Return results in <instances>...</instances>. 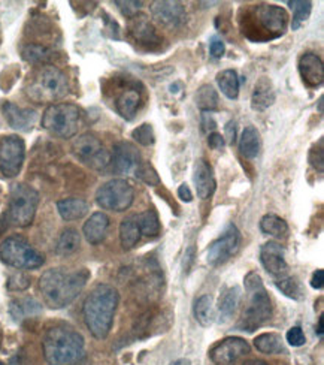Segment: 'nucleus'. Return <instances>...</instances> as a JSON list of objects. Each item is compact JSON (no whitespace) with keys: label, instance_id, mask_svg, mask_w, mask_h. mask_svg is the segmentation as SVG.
<instances>
[{"label":"nucleus","instance_id":"nucleus-1","mask_svg":"<svg viewBox=\"0 0 324 365\" xmlns=\"http://www.w3.org/2000/svg\"><path fill=\"white\" fill-rule=\"evenodd\" d=\"M90 279L85 268L68 271L65 268H51L39 279V291L50 309H65L80 297Z\"/></svg>","mask_w":324,"mask_h":365},{"label":"nucleus","instance_id":"nucleus-2","mask_svg":"<svg viewBox=\"0 0 324 365\" xmlns=\"http://www.w3.org/2000/svg\"><path fill=\"white\" fill-rule=\"evenodd\" d=\"M118 302L120 294L110 284H98L87 295L83 306V316L93 337L98 340L108 337L113 328Z\"/></svg>","mask_w":324,"mask_h":365},{"label":"nucleus","instance_id":"nucleus-3","mask_svg":"<svg viewBox=\"0 0 324 365\" xmlns=\"http://www.w3.org/2000/svg\"><path fill=\"white\" fill-rule=\"evenodd\" d=\"M43 356L51 365H75L85 355L84 337L70 327L58 325L45 332Z\"/></svg>","mask_w":324,"mask_h":365},{"label":"nucleus","instance_id":"nucleus-4","mask_svg":"<svg viewBox=\"0 0 324 365\" xmlns=\"http://www.w3.org/2000/svg\"><path fill=\"white\" fill-rule=\"evenodd\" d=\"M244 282L246 294H249V304L242 313L238 329L253 332L272 317V302L257 272L251 271L246 274Z\"/></svg>","mask_w":324,"mask_h":365},{"label":"nucleus","instance_id":"nucleus-5","mask_svg":"<svg viewBox=\"0 0 324 365\" xmlns=\"http://www.w3.org/2000/svg\"><path fill=\"white\" fill-rule=\"evenodd\" d=\"M69 91L66 75L56 66H43L36 71L26 86V95L39 103L63 99Z\"/></svg>","mask_w":324,"mask_h":365},{"label":"nucleus","instance_id":"nucleus-6","mask_svg":"<svg viewBox=\"0 0 324 365\" xmlns=\"http://www.w3.org/2000/svg\"><path fill=\"white\" fill-rule=\"evenodd\" d=\"M81 110L73 103H54L42 115V128L58 138L69 140L78 133Z\"/></svg>","mask_w":324,"mask_h":365},{"label":"nucleus","instance_id":"nucleus-7","mask_svg":"<svg viewBox=\"0 0 324 365\" xmlns=\"http://www.w3.org/2000/svg\"><path fill=\"white\" fill-rule=\"evenodd\" d=\"M39 204V193L24 182H17L11 187L9 207L5 217L15 226L26 227L32 225Z\"/></svg>","mask_w":324,"mask_h":365},{"label":"nucleus","instance_id":"nucleus-8","mask_svg":"<svg viewBox=\"0 0 324 365\" xmlns=\"http://www.w3.org/2000/svg\"><path fill=\"white\" fill-rule=\"evenodd\" d=\"M0 259L17 269H36L45 264V257L23 237H9L0 245Z\"/></svg>","mask_w":324,"mask_h":365},{"label":"nucleus","instance_id":"nucleus-9","mask_svg":"<svg viewBox=\"0 0 324 365\" xmlns=\"http://www.w3.org/2000/svg\"><path fill=\"white\" fill-rule=\"evenodd\" d=\"M135 190L126 180L115 178L105 182L96 192V202L103 210L122 212L132 207Z\"/></svg>","mask_w":324,"mask_h":365},{"label":"nucleus","instance_id":"nucleus-10","mask_svg":"<svg viewBox=\"0 0 324 365\" xmlns=\"http://www.w3.org/2000/svg\"><path fill=\"white\" fill-rule=\"evenodd\" d=\"M73 155L78 158L80 162L90 166L93 170H105L110 166L111 155L105 148L98 136L91 133H84L73 143Z\"/></svg>","mask_w":324,"mask_h":365},{"label":"nucleus","instance_id":"nucleus-11","mask_svg":"<svg viewBox=\"0 0 324 365\" xmlns=\"http://www.w3.org/2000/svg\"><path fill=\"white\" fill-rule=\"evenodd\" d=\"M26 158V143L19 135H8L0 141V174L6 178L17 177Z\"/></svg>","mask_w":324,"mask_h":365},{"label":"nucleus","instance_id":"nucleus-12","mask_svg":"<svg viewBox=\"0 0 324 365\" xmlns=\"http://www.w3.org/2000/svg\"><path fill=\"white\" fill-rule=\"evenodd\" d=\"M241 246V232L235 225H229L224 234L212 241L208 252H207V261L212 267H219L226 264L230 257H234Z\"/></svg>","mask_w":324,"mask_h":365},{"label":"nucleus","instance_id":"nucleus-13","mask_svg":"<svg viewBox=\"0 0 324 365\" xmlns=\"http://www.w3.org/2000/svg\"><path fill=\"white\" fill-rule=\"evenodd\" d=\"M250 344L244 339L229 337L211 349L209 358L215 365H234L239 358L250 354Z\"/></svg>","mask_w":324,"mask_h":365},{"label":"nucleus","instance_id":"nucleus-14","mask_svg":"<svg viewBox=\"0 0 324 365\" xmlns=\"http://www.w3.org/2000/svg\"><path fill=\"white\" fill-rule=\"evenodd\" d=\"M139 163H141V153H139L133 144L127 141H120L114 144L110 162L113 173L130 174L136 170V166Z\"/></svg>","mask_w":324,"mask_h":365},{"label":"nucleus","instance_id":"nucleus-15","mask_svg":"<svg viewBox=\"0 0 324 365\" xmlns=\"http://www.w3.org/2000/svg\"><path fill=\"white\" fill-rule=\"evenodd\" d=\"M127 29L133 41L145 48H156L162 42L156 32V27L152 26L145 14H136L132 19H129Z\"/></svg>","mask_w":324,"mask_h":365},{"label":"nucleus","instance_id":"nucleus-16","mask_svg":"<svg viewBox=\"0 0 324 365\" xmlns=\"http://www.w3.org/2000/svg\"><path fill=\"white\" fill-rule=\"evenodd\" d=\"M151 15L163 27L175 29L185 23L187 11L179 2H154L151 5Z\"/></svg>","mask_w":324,"mask_h":365},{"label":"nucleus","instance_id":"nucleus-17","mask_svg":"<svg viewBox=\"0 0 324 365\" xmlns=\"http://www.w3.org/2000/svg\"><path fill=\"white\" fill-rule=\"evenodd\" d=\"M284 255H286V250L281 245L269 241V242H266V245L261 246V249H260L261 265H263L265 269L269 274H272V276L283 277L288 269Z\"/></svg>","mask_w":324,"mask_h":365},{"label":"nucleus","instance_id":"nucleus-18","mask_svg":"<svg viewBox=\"0 0 324 365\" xmlns=\"http://www.w3.org/2000/svg\"><path fill=\"white\" fill-rule=\"evenodd\" d=\"M258 23L269 32L275 34L273 36L283 35L288 23L287 12L276 5H258L256 9Z\"/></svg>","mask_w":324,"mask_h":365},{"label":"nucleus","instance_id":"nucleus-19","mask_svg":"<svg viewBox=\"0 0 324 365\" xmlns=\"http://www.w3.org/2000/svg\"><path fill=\"white\" fill-rule=\"evenodd\" d=\"M4 114L9 126L19 132L32 130L38 118V113L35 110L21 108V106L12 102H6L4 105Z\"/></svg>","mask_w":324,"mask_h":365},{"label":"nucleus","instance_id":"nucleus-20","mask_svg":"<svg viewBox=\"0 0 324 365\" xmlns=\"http://www.w3.org/2000/svg\"><path fill=\"white\" fill-rule=\"evenodd\" d=\"M193 181L196 185L197 196L200 200H208L215 192L217 182H215L212 166L205 159H197L193 170Z\"/></svg>","mask_w":324,"mask_h":365},{"label":"nucleus","instance_id":"nucleus-21","mask_svg":"<svg viewBox=\"0 0 324 365\" xmlns=\"http://www.w3.org/2000/svg\"><path fill=\"white\" fill-rule=\"evenodd\" d=\"M299 73L308 87H320L324 81V66L321 58L314 53H305L299 58Z\"/></svg>","mask_w":324,"mask_h":365},{"label":"nucleus","instance_id":"nucleus-22","mask_svg":"<svg viewBox=\"0 0 324 365\" xmlns=\"http://www.w3.org/2000/svg\"><path fill=\"white\" fill-rule=\"evenodd\" d=\"M108 230H110V217L99 211L87 219L83 226V234L90 245L98 246L106 238Z\"/></svg>","mask_w":324,"mask_h":365},{"label":"nucleus","instance_id":"nucleus-23","mask_svg":"<svg viewBox=\"0 0 324 365\" xmlns=\"http://www.w3.org/2000/svg\"><path fill=\"white\" fill-rule=\"evenodd\" d=\"M275 99L276 95L271 80L261 77L254 86V91L251 95V108L254 111H265L275 102Z\"/></svg>","mask_w":324,"mask_h":365},{"label":"nucleus","instance_id":"nucleus-24","mask_svg":"<svg viewBox=\"0 0 324 365\" xmlns=\"http://www.w3.org/2000/svg\"><path fill=\"white\" fill-rule=\"evenodd\" d=\"M242 298V291L239 286H234L224 289L223 294L219 298V316H220V322H227L234 317L235 312L238 310V306L241 304Z\"/></svg>","mask_w":324,"mask_h":365},{"label":"nucleus","instance_id":"nucleus-25","mask_svg":"<svg viewBox=\"0 0 324 365\" xmlns=\"http://www.w3.org/2000/svg\"><path fill=\"white\" fill-rule=\"evenodd\" d=\"M57 210L61 219L72 222L83 219L88 212L90 207L87 201L80 200V197H66V200H61L57 202Z\"/></svg>","mask_w":324,"mask_h":365},{"label":"nucleus","instance_id":"nucleus-26","mask_svg":"<svg viewBox=\"0 0 324 365\" xmlns=\"http://www.w3.org/2000/svg\"><path fill=\"white\" fill-rule=\"evenodd\" d=\"M139 105H141V93L136 88H127L122 91L115 102L117 113L126 120H133Z\"/></svg>","mask_w":324,"mask_h":365},{"label":"nucleus","instance_id":"nucleus-27","mask_svg":"<svg viewBox=\"0 0 324 365\" xmlns=\"http://www.w3.org/2000/svg\"><path fill=\"white\" fill-rule=\"evenodd\" d=\"M254 346L258 352L266 355H276V354H286V349L283 344V339L280 334L276 332H265L260 334L254 339Z\"/></svg>","mask_w":324,"mask_h":365},{"label":"nucleus","instance_id":"nucleus-28","mask_svg":"<svg viewBox=\"0 0 324 365\" xmlns=\"http://www.w3.org/2000/svg\"><path fill=\"white\" fill-rule=\"evenodd\" d=\"M141 240V231H139L136 216H127L120 225V241L125 250L133 249L137 241Z\"/></svg>","mask_w":324,"mask_h":365},{"label":"nucleus","instance_id":"nucleus-29","mask_svg":"<svg viewBox=\"0 0 324 365\" xmlns=\"http://www.w3.org/2000/svg\"><path fill=\"white\" fill-rule=\"evenodd\" d=\"M239 151L246 159L257 158L260 151V133L254 126H246L244 129L239 141Z\"/></svg>","mask_w":324,"mask_h":365},{"label":"nucleus","instance_id":"nucleus-30","mask_svg":"<svg viewBox=\"0 0 324 365\" xmlns=\"http://www.w3.org/2000/svg\"><path fill=\"white\" fill-rule=\"evenodd\" d=\"M81 237L75 227H66V230L60 234L57 245H56V253L58 256H70L76 250L80 249Z\"/></svg>","mask_w":324,"mask_h":365},{"label":"nucleus","instance_id":"nucleus-31","mask_svg":"<svg viewBox=\"0 0 324 365\" xmlns=\"http://www.w3.org/2000/svg\"><path fill=\"white\" fill-rule=\"evenodd\" d=\"M42 312L41 304L33 298H23V299H15L11 302L9 313L14 321L20 322L26 316H33L39 314Z\"/></svg>","mask_w":324,"mask_h":365},{"label":"nucleus","instance_id":"nucleus-32","mask_svg":"<svg viewBox=\"0 0 324 365\" xmlns=\"http://www.w3.org/2000/svg\"><path fill=\"white\" fill-rule=\"evenodd\" d=\"M194 101H196L197 108L202 110L204 113L215 111L219 108V102H220L219 93L209 84H204L199 87V90L196 91Z\"/></svg>","mask_w":324,"mask_h":365},{"label":"nucleus","instance_id":"nucleus-33","mask_svg":"<svg viewBox=\"0 0 324 365\" xmlns=\"http://www.w3.org/2000/svg\"><path fill=\"white\" fill-rule=\"evenodd\" d=\"M136 220H137V226H139V231H141V234H144L145 237H150V238L159 237L162 226H160V219H159L156 211L147 210V211L141 212V215H137Z\"/></svg>","mask_w":324,"mask_h":365},{"label":"nucleus","instance_id":"nucleus-34","mask_svg":"<svg viewBox=\"0 0 324 365\" xmlns=\"http://www.w3.org/2000/svg\"><path fill=\"white\" fill-rule=\"evenodd\" d=\"M217 83H219V87L221 90V93L226 98H229V99H236L238 98L241 81H239L238 73L234 69L221 71L217 75Z\"/></svg>","mask_w":324,"mask_h":365},{"label":"nucleus","instance_id":"nucleus-35","mask_svg":"<svg viewBox=\"0 0 324 365\" xmlns=\"http://www.w3.org/2000/svg\"><path fill=\"white\" fill-rule=\"evenodd\" d=\"M260 230L268 235L281 238L286 237L288 232V225L284 219L276 215H266L260 220Z\"/></svg>","mask_w":324,"mask_h":365},{"label":"nucleus","instance_id":"nucleus-36","mask_svg":"<svg viewBox=\"0 0 324 365\" xmlns=\"http://www.w3.org/2000/svg\"><path fill=\"white\" fill-rule=\"evenodd\" d=\"M194 317L202 327H209L214 321L212 299L209 295L199 297L194 302Z\"/></svg>","mask_w":324,"mask_h":365},{"label":"nucleus","instance_id":"nucleus-37","mask_svg":"<svg viewBox=\"0 0 324 365\" xmlns=\"http://www.w3.org/2000/svg\"><path fill=\"white\" fill-rule=\"evenodd\" d=\"M275 286L280 289V291L291 298V299H302L305 297V291L302 287V283L296 279V277H288V276H283L281 279L275 280Z\"/></svg>","mask_w":324,"mask_h":365},{"label":"nucleus","instance_id":"nucleus-38","mask_svg":"<svg viewBox=\"0 0 324 365\" xmlns=\"http://www.w3.org/2000/svg\"><path fill=\"white\" fill-rule=\"evenodd\" d=\"M51 57V51L39 43H28L23 48V58L28 63H45Z\"/></svg>","mask_w":324,"mask_h":365},{"label":"nucleus","instance_id":"nucleus-39","mask_svg":"<svg viewBox=\"0 0 324 365\" xmlns=\"http://www.w3.org/2000/svg\"><path fill=\"white\" fill-rule=\"evenodd\" d=\"M288 5L295 9V14H293L291 29L298 30L308 19H310L311 11H313V4L305 2V0H293V2H288Z\"/></svg>","mask_w":324,"mask_h":365},{"label":"nucleus","instance_id":"nucleus-40","mask_svg":"<svg viewBox=\"0 0 324 365\" xmlns=\"http://www.w3.org/2000/svg\"><path fill=\"white\" fill-rule=\"evenodd\" d=\"M133 173H135V177L137 180H141L142 182H145L147 186L156 187L160 185V177H159L157 171L152 168V165H150L147 162L139 163Z\"/></svg>","mask_w":324,"mask_h":365},{"label":"nucleus","instance_id":"nucleus-41","mask_svg":"<svg viewBox=\"0 0 324 365\" xmlns=\"http://www.w3.org/2000/svg\"><path fill=\"white\" fill-rule=\"evenodd\" d=\"M132 138L137 144L148 147V145H152L154 141H156V135H154V129L150 123H144L132 132Z\"/></svg>","mask_w":324,"mask_h":365},{"label":"nucleus","instance_id":"nucleus-42","mask_svg":"<svg viewBox=\"0 0 324 365\" xmlns=\"http://www.w3.org/2000/svg\"><path fill=\"white\" fill-rule=\"evenodd\" d=\"M286 339L288 341L290 346L293 347H301L306 343V339H305V334L302 331L301 327H293L288 329V332L286 334Z\"/></svg>","mask_w":324,"mask_h":365},{"label":"nucleus","instance_id":"nucleus-43","mask_svg":"<svg viewBox=\"0 0 324 365\" xmlns=\"http://www.w3.org/2000/svg\"><path fill=\"white\" fill-rule=\"evenodd\" d=\"M115 5L126 19H132L142 8V2H130V0H127V2H115Z\"/></svg>","mask_w":324,"mask_h":365},{"label":"nucleus","instance_id":"nucleus-44","mask_svg":"<svg viewBox=\"0 0 324 365\" xmlns=\"http://www.w3.org/2000/svg\"><path fill=\"white\" fill-rule=\"evenodd\" d=\"M28 286L30 280L24 274H15V276H12L8 282V289H11V291H26Z\"/></svg>","mask_w":324,"mask_h":365},{"label":"nucleus","instance_id":"nucleus-45","mask_svg":"<svg viewBox=\"0 0 324 365\" xmlns=\"http://www.w3.org/2000/svg\"><path fill=\"white\" fill-rule=\"evenodd\" d=\"M324 151H323V140H320L318 143V148H313L310 153V162L314 166L315 170H318L320 173H323V166H324Z\"/></svg>","mask_w":324,"mask_h":365},{"label":"nucleus","instance_id":"nucleus-46","mask_svg":"<svg viewBox=\"0 0 324 365\" xmlns=\"http://www.w3.org/2000/svg\"><path fill=\"white\" fill-rule=\"evenodd\" d=\"M209 51H211V56L215 57V58L223 57L224 51H226L224 42L220 38H212L211 43H209Z\"/></svg>","mask_w":324,"mask_h":365},{"label":"nucleus","instance_id":"nucleus-47","mask_svg":"<svg viewBox=\"0 0 324 365\" xmlns=\"http://www.w3.org/2000/svg\"><path fill=\"white\" fill-rule=\"evenodd\" d=\"M208 145H209L212 150H223V147H224V138H223V136H221L220 133L212 132V133H209V136H208Z\"/></svg>","mask_w":324,"mask_h":365},{"label":"nucleus","instance_id":"nucleus-48","mask_svg":"<svg viewBox=\"0 0 324 365\" xmlns=\"http://www.w3.org/2000/svg\"><path fill=\"white\" fill-rule=\"evenodd\" d=\"M223 138H226L229 144H235L236 128H235L234 121H229V123L224 126V136H223Z\"/></svg>","mask_w":324,"mask_h":365},{"label":"nucleus","instance_id":"nucleus-49","mask_svg":"<svg viewBox=\"0 0 324 365\" xmlns=\"http://www.w3.org/2000/svg\"><path fill=\"white\" fill-rule=\"evenodd\" d=\"M215 128H217V121L212 118L211 113H204L202 114V129L205 132H214Z\"/></svg>","mask_w":324,"mask_h":365},{"label":"nucleus","instance_id":"nucleus-50","mask_svg":"<svg viewBox=\"0 0 324 365\" xmlns=\"http://www.w3.org/2000/svg\"><path fill=\"white\" fill-rule=\"evenodd\" d=\"M178 196L181 197V201H184V202H192L193 201V193H192L189 185H185V182L178 187Z\"/></svg>","mask_w":324,"mask_h":365},{"label":"nucleus","instance_id":"nucleus-51","mask_svg":"<svg viewBox=\"0 0 324 365\" xmlns=\"http://www.w3.org/2000/svg\"><path fill=\"white\" fill-rule=\"evenodd\" d=\"M311 286L314 289H323V286H324V271L323 269H317L314 272V276L311 279Z\"/></svg>","mask_w":324,"mask_h":365},{"label":"nucleus","instance_id":"nucleus-52","mask_svg":"<svg viewBox=\"0 0 324 365\" xmlns=\"http://www.w3.org/2000/svg\"><path fill=\"white\" fill-rule=\"evenodd\" d=\"M317 334H318V337H323V334H324V317H323V314H321V316H320V319H318Z\"/></svg>","mask_w":324,"mask_h":365},{"label":"nucleus","instance_id":"nucleus-53","mask_svg":"<svg viewBox=\"0 0 324 365\" xmlns=\"http://www.w3.org/2000/svg\"><path fill=\"white\" fill-rule=\"evenodd\" d=\"M244 365H268L265 361H258V359H251V361H246Z\"/></svg>","mask_w":324,"mask_h":365},{"label":"nucleus","instance_id":"nucleus-54","mask_svg":"<svg viewBox=\"0 0 324 365\" xmlns=\"http://www.w3.org/2000/svg\"><path fill=\"white\" fill-rule=\"evenodd\" d=\"M172 365H190L189 359H177L175 362H172Z\"/></svg>","mask_w":324,"mask_h":365},{"label":"nucleus","instance_id":"nucleus-55","mask_svg":"<svg viewBox=\"0 0 324 365\" xmlns=\"http://www.w3.org/2000/svg\"><path fill=\"white\" fill-rule=\"evenodd\" d=\"M318 111H320V114H323V96L318 101Z\"/></svg>","mask_w":324,"mask_h":365},{"label":"nucleus","instance_id":"nucleus-56","mask_svg":"<svg viewBox=\"0 0 324 365\" xmlns=\"http://www.w3.org/2000/svg\"><path fill=\"white\" fill-rule=\"evenodd\" d=\"M0 346H2V329H0Z\"/></svg>","mask_w":324,"mask_h":365},{"label":"nucleus","instance_id":"nucleus-57","mask_svg":"<svg viewBox=\"0 0 324 365\" xmlns=\"http://www.w3.org/2000/svg\"><path fill=\"white\" fill-rule=\"evenodd\" d=\"M0 365H5V364H4V362H0Z\"/></svg>","mask_w":324,"mask_h":365}]
</instances>
